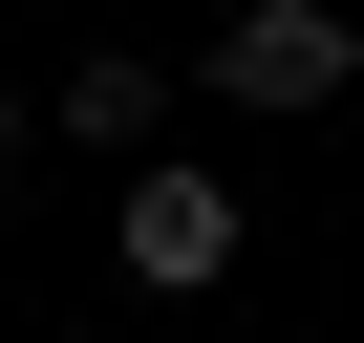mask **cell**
Listing matches in <instances>:
<instances>
[{
	"label": "cell",
	"mask_w": 364,
	"mask_h": 343,
	"mask_svg": "<svg viewBox=\"0 0 364 343\" xmlns=\"http://www.w3.org/2000/svg\"><path fill=\"white\" fill-rule=\"evenodd\" d=\"M193 86L215 107H343L364 86V22H343V0H236V22L193 43Z\"/></svg>",
	"instance_id": "cell-1"
},
{
	"label": "cell",
	"mask_w": 364,
	"mask_h": 343,
	"mask_svg": "<svg viewBox=\"0 0 364 343\" xmlns=\"http://www.w3.org/2000/svg\"><path fill=\"white\" fill-rule=\"evenodd\" d=\"M107 236H129V279H150V300L236 279V194H215V172H129V194H107Z\"/></svg>",
	"instance_id": "cell-2"
},
{
	"label": "cell",
	"mask_w": 364,
	"mask_h": 343,
	"mask_svg": "<svg viewBox=\"0 0 364 343\" xmlns=\"http://www.w3.org/2000/svg\"><path fill=\"white\" fill-rule=\"evenodd\" d=\"M65 129H86V150H150V129H171V65H150V43H86V65H65Z\"/></svg>",
	"instance_id": "cell-3"
},
{
	"label": "cell",
	"mask_w": 364,
	"mask_h": 343,
	"mask_svg": "<svg viewBox=\"0 0 364 343\" xmlns=\"http://www.w3.org/2000/svg\"><path fill=\"white\" fill-rule=\"evenodd\" d=\"M0 172H22V86H0Z\"/></svg>",
	"instance_id": "cell-4"
},
{
	"label": "cell",
	"mask_w": 364,
	"mask_h": 343,
	"mask_svg": "<svg viewBox=\"0 0 364 343\" xmlns=\"http://www.w3.org/2000/svg\"><path fill=\"white\" fill-rule=\"evenodd\" d=\"M86 343H107V322H86Z\"/></svg>",
	"instance_id": "cell-5"
}]
</instances>
